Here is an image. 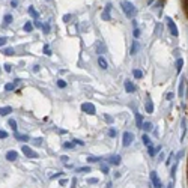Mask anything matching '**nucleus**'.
<instances>
[{"label":"nucleus","mask_w":188,"mask_h":188,"mask_svg":"<svg viewBox=\"0 0 188 188\" xmlns=\"http://www.w3.org/2000/svg\"><path fill=\"white\" fill-rule=\"evenodd\" d=\"M98 179L97 178H87V184H97Z\"/></svg>","instance_id":"ea45409f"},{"label":"nucleus","mask_w":188,"mask_h":188,"mask_svg":"<svg viewBox=\"0 0 188 188\" xmlns=\"http://www.w3.org/2000/svg\"><path fill=\"white\" fill-rule=\"evenodd\" d=\"M42 30H44V33H50V23H44L42 24Z\"/></svg>","instance_id":"2f4dec72"},{"label":"nucleus","mask_w":188,"mask_h":188,"mask_svg":"<svg viewBox=\"0 0 188 188\" xmlns=\"http://www.w3.org/2000/svg\"><path fill=\"white\" fill-rule=\"evenodd\" d=\"M121 161H122L121 155H113V157H110V158H109V163H110V164H113V166H119V164H121Z\"/></svg>","instance_id":"1a4fd4ad"},{"label":"nucleus","mask_w":188,"mask_h":188,"mask_svg":"<svg viewBox=\"0 0 188 188\" xmlns=\"http://www.w3.org/2000/svg\"><path fill=\"white\" fill-rule=\"evenodd\" d=\"M104 119H106V122H107V124H113V118H112V116L104 115Z\"/></svg>","instance_id":"e433bc0d"},{"label":"nucleus","mask_w":188,"mask_h":188,"mask_svg":"<svg viewBox=\"0 0 188 188\" xmlns=\"http://www.w3.org/2000/svg\"><path fill=\"white\" fill-rule=\"evenodd\" d=\"M44 53H45L47 56H51V50H50L48 45H44Z\"/></svg>","instance_id":"c9c22d12"},{"label":"nucleus","mask_w":188,"mask_h":188,"mask_svg":"<svg viewBox=\"0 0 188 188\" xmlns=\"http://www.w3.org/2000/svg\"><path fill=\"white\" fill-rule=\"evenodd\" d=\"M101 172H103L104 175H107V173H109V166H104V164H103V166H101Z\"/></svg>","instance_id":"4c0bfd02"},{"label":"nucleus","mask_w":188,"mask_h":188,"mask_svg":"<svg viewBox=\"0 0 188 188\" xmlns=\"http://www.w3.org/2000/svg\"><path fill=\"white\" fill-rule=\"evenodd\" d=\"M21 151H23V154H24L27 158H36V157H38V154H36V152H33V151H32V148H29V146H23V148H21Z\"/></svg>","instance_id":"423d86ee"},{"label":"nucleus","mask_w":188,"mask_h":188,"mask_svg":"<svg viewBox=\"0 0 188 188\" xmlns=\"http://www.w3.org/2000/svg\"><path fill=\"white\" fill-rule=\"evenodd\" d=\"M182 66H184V60H182V59L179 57V59L176 60V72H181Z\"/></svg>","instance_id":"6ab92c4d"},{"label":"nucleus","mask_w":188,"mask_h":188,"mask_svg":"<svg viewBox=\"0 0 188 188\" xmlns=\"http://www.w3.org/2000/svg\"><path fill=\"white\" fill-rule=\"evenodd\" d=\"M29 14H30V15H32V17H33L35 20H36V18L39 17V12H38V11H36V9L33 8V6H30V8H29Z\"/></svg>","instance_id":"dca6fc26"},{"label":"nucleus","mask_w":188,"mask_h":188,"mask_svg":"<svg viewBox=\"0 0 188 188\" xmlns=\"http://www.w3.org/2000/svg\"><path fill=\"white\" fill-rule=\"evenodd\" d=\"M142 140H143V143H145L146 146H149V145H151V139H149V136H148V134H143Z\"/></svg>","instance_id":"cd10ccee"},{"label":"nucleus","mask_w":188,"mask_h":188,"mask_svg":"<svg viewBox=\"0 0 188 188\" xmlns=\"http://www.w3.org/2000/svg\"><path fill=\"white\" fill-rule=\"evenodd\" d=\"M17 157H18V152H15V151H9V152L6 154V160H8V161H15Z\"/></svg>","instance_id":"ddd939ff"},{"label":"nucleus","mask_w":188,"mask_h":188,"mask_svg":"<svg viewBox=\"0 0 188 188\" xmlns=\"http://www.w3.org/2000/svg\"><path fill=\"white\" fill-rule=\"evenodd\" d=\"M184 89H185V78H181V83H179V89H178V95L182 98L184 97Z\"/></svg>","instance_id":"9b49d317"},{"label":"nucleus","mask_w":188,"mask_h":188,"mask_svg":"<svg viewBox=\"0 0 188 188\" xmlns=\"http://www.w3.org/2000/svg\"><path fill=\"white\" fill-rule=\"evenodd\" d=\"M60 176H63V173H62V172H57V173H54L53 176H50V179H56V178H60Z\"/></svg>","instance_id":"58836bf2"},{"label":"nucleus","mask_w":188,"mask_h":188,"mask_svg":"<svg viewBox=\"0 0 188 188\" xmlns=\"http://www.w3.org/2000/svg\"><path fill=\"white\" fill-rule=\"evenodd\" d=\"M8 137V133L3 131V130H0V139H6Z\"/></svg>","instance_id":"a19ab883"},{"label":"nucleus","mask_w":188,"mask_h":188,"mask_svg":"<svg viewBox=\"0 0 188 188\" xmlns=\"http://www.w3.org/2000/svg\"><path fill=\"white\" fill-rule=\"evenodd\" d=\"M98 65H100V66H101L103 69H107V66H109V65H107V62H106V59H104L103 56H101V57L98 59Z\"/></svg>","instance_id":"f3484780"},{"label":"nucleus","mask_w":188,"mask_h":188,"mask_svg":"<svg viewBox=\"0 0 188 188\" xmlns=\"http://www.w3.org/2000/svg\"><path fill=\"white\" fill-rule=\"evenodd\" d=\"M145 109H146V112H148V113H152V112H154V104H152V101H146Z\"/></svg>","instance_id":"a211bd4d"},{"label":"nucleus","mask_w":188,"mask_h":188,"mask_svg":"<svg viewBox=\"0 0 188 188\" xmlns=\"http://www.w3.org/2000/svg\"><path fill=\"white\" fill-rule=\"evenodd\" d=\"M151 181H152L154 188H161V187H163V184H161V181H160V178H158V175H157L155 170L151 172Z\"/></svg>","instance_id":"39448f33"},{"label":"nucleus","mask_w":188,"mask_h":188,"mask_svg":"<svg viewBox=\"0 0 188 188\" xmlns=\"http://www.w3.org/2000/svg\"><path fill=\"white\" fill-rule=\"evenodd\" d=\"M12 113V107H0V116H8Z\"/></svg>","instance_id":"f8f14e48"},{"label":"nucleus","mask_w":188,"mask_h":188,"mask_svg":"<svg viewBox=\"0 0 188 188\" xmlns=\"http://www.w3.org/2000/svg\"><path fill=\"white\" fill-rule=\"evenodd\" d=\"M98 161H101L100 157H87V163H98Z\"/></svg>","instance_id":"c85d7f7f"},{"label":"nucleus","mask_w":188,"mask_h":188,"mask_svg":"<svg viewBox=\"0 0 188 188\" xmlns=\"http://www.w3.org/2000/svg\"><path fill=\"white\" fill-rule=\"evenodd\" d=\"M66 184H68V179H60V181H59V185H60V187H65Z\"/></svg>","instance_id":"c03bdc74"},{"label":"nucleus","mask_w":188,"mask_h":188,"mask_svg":"<svg viewBox=\"0 0 188 188\" xmlns=\"http://www.w3.org/2000/svg\"><path fill=\"white\" fill-rule=\"evenodd\" d=\"M41 140H42V139H35V140H33V145H35V146H41V143H42Z\"/></svg>","instance_id":"37998d69"},{"label":"nucleus","mask_w":188,"mask_h":188,"mask_svg":"<svg viewBox=\"0 0 188 188\" xmlns=\"http://www.w3.org/2000/svg\"><path fill=\"white\" fill-rule=\"evenodd\" d=\"M166 98H167V100H173V98H175V93H172V92L167 93V97H166Z\"/></svg>","instance_id":"49530a36"},{"label":"nucleus","mask_w":188,"mask_h":188,"mask_svg":"<svg viewBox=\"0 0 188 188\" xmlns=\"http://www.w3.org/2000/svg\"><path fill=\"white\" fill-rule=\"evenodd\" d=\"M74 146H75V143H71V142H69V143H68V142L63 143V148H66V149H71V148H74Z\"/></svg>","instance_id":"f704fd0d"},{"label":"nucleus","mask_w":188,"mask_h":188,"mask_svg":"<svg viewBox=\"0 0 188 188\" xmlns=\"http://www.w3.org/2000/svg\"><path fill=\"white\" fill-rule=\"evenodd\" d=\"M142 128H143L145 131H152V128H154V127H152V124H151V122H145Z\"/></svg>","instance_id":"5701e85b"},{"label":"nucleus","mask_w":188,"mask_h":188,"mask_svg":"<svg viewBox=\"0 0 188 188\" xmlns=\"http://www.w3.org/2000/svg\"><path fill=\"white\" fill-rule=\"evenodd\" d=\"M74 143H75V145H84V142H81V140H77V139L74 140Z\"/></svg>","instance_id":"6e6d98bb"},{"label":"nucleus","mask_w":188,"mask_h":188,"mask_svg":"<svg viewBox=\"0 0 188 188\" xmlns=\"http://www.w3.org/2000/svg\"><path fill=\"white\" fill-rule=\"evenodd\" d=\"M109 136H110V137H115V136H116V130H110V131H109Z\"/></svg>","instance_id":"8fccbe9b"},{"label":"nucleus","mask_w":188,"mask_h":188,"mask_svg":"<svg viewBox=\"0 0 188 188\" xmlns=\"http://www.w3.org/2000/svg\"><path fill=\"white\" fill-rule=\"evenodd\" d=\"M136 124H137L139 128H142L143 124H145V122H143V116H142L140 113H136Z\"/></svg>","instance_id":"2eb2a0df"},{"label":"nucleus","mask_w":188,"mask_h":188,"mask_svg":"<svg viewBox=\"0 0 188 188\" xmlns=\"http://www.w3.org/2000/svg\"><path fill=\"white\" fill-rule=\"evenodd\" d=\"M6 42H8V38H5V36L0 38V47H2L3 44H6Z\"/></svg>","instance_id":"79ce46f5"},{"label":"nucleus","mask_w":188,"mask_h":188,"mask_svg":"<svg viewBox=\"0 0 188 188\" xmlns=\"http://www.w3.org/2000/svg\"><path fill=\"white\" fill-rule=\"evenodd\" d=\"M5 23H6V24H11V23H12V15H11V14L5 15Z\"/></svg>","instance_id":"473e14b6"},{"label":"nucleus","mask_w":188,"mask_h":188,"mask_svg":"<svg viewBox=\"0 0 188 188\" xmlns=\"http://www.w3.org/2000/svg\"><path fill=\"white\" fill-rule=\"evenodd\" d=\"M133 142H134V134L133 133H124V136H122V145L125 146V148H128V146H131L133 145Z\"/></svg>","instance_id":"f03ea898"},{"label":"nucleus","mask_w":188,"mask_h":188,"mask_svg":"<svg viewBox=\"0 0 188 188\" xmlns=\"http://www.w3.org/2000/svg\"><path fill=\"white\" fill-rule=\"evenodd\" d=\"M77 172H78V173H89V172H90V167H78Z\"/></svg>","instance_id":"c756f323"},{"label":"nucleus","mask_w":188,"mask_h":188,"mask_svg":"<svg viewBox=\"0 0 188 188\" xmlns=\"http://www.w3.org/2000/svg\"><path fill=\"white\" fill-rule=\"evenodd\" d=\"M140 36V30L139 29H134V38H139Z\"/></svg>","instance_id":"09e8293b"},{"label":"nucleus","mask_w":188,"mask_h":188,"mask_svg":"<svg viewBox=\"0 0 188 188\" xmlns=\"http://www.w3.org/2000/svg\"><path fill=\"white\" fill-rule=\"evenodd\" d=\"M47 2H50V0H47Z\"/></svg>","instance_id":"bf43d9fd"},{"label":"nucleus","mask_w":188,"mask_h":188,"mask_svg":"<svg viewBox=\"0 0 188 188\" xmlns=\"http://www.w3.org/2000/svg\"><path fill=\"white\" fill-rule=\"evenodd\" d=\"M32 29H33V26H32V23H30V21H27V23L24 24V32H30Z\"/></svg>","instance_id":"7c9ffc66"},{"label":"nucleus","mask_w":188,"mask_h":188,"mask_svg":"<svg viewBox=\"0 0 188 188\" xmlns=\"http://www.w3.org/2000/svg\"><path fill=\"white\" fill-rule=\"evenodd\" d=\"M8 124H9V127H11V128L17 133V122H15L14 119H9V121H8Z\"/></svg>","instance_id":"a878e982"},{"label":"nucleus","mask_w":188,"mask_h":188,"mask_svg":"<svg viewBox=\"0 0 188 188\" xmlns=\"http://www.w3.org/2000/svg\"><path fill=\"white\" fill-rule=\"evenodd\" d=\"M125 90H127L128 93L136 92V86H134V83H133V81H130V80H127V81H125Z\"/></svg>","instance_id":"6e6552de"},{"label":"nucleus","mask_w":188,"mask_h":188,"mask_svg":"<svg viewBox=\"0 0 188 188\" xmlns=\"http://www.w3.org/2000/svg\"><path fill=\"white\" fill-rule=\"evenodd\" d=\"M172 158H173V152L170 154V157H169V160H167V163H166V166H169V164H170V161H172Z\"/></svg>","instance_id":"5fc2aeb1"},{"label":"nucleus","mask_w":188,"mask_h":188,"mask_svg":"<svg viewBox=\"0 0 188 188\" xmlns=\"http://www.w3.org/2000/svg\"><path fill=\"white\" fill-rule=\"evenodd\" d=\"M133 75H134L136 78H142V77H143V72H142L140 69H134V71H133Z\"/></svg>","instance_id":"393cba45"},{"label":"nucleus","mask_w":188,"mask_h":188,"mask_svg":"<svg viewBox=\"0 0 188 188\" xmlns=\"http://www.w3.org/2000/svg\"><path fill=\"white\" fill-rule=\"evenodd\" d=\"M110 11H112V3H109V5L106 6V9H104V12H103V20H106V21L112 20V15H110Z\"/></svg>","instance_id":"0eeeda50"},{"label":"nucleus","mask_w":188,"mask_h":188,"mask_svg":"<svg viewBox=\"0 0 188 188\" xmlns=\"http://www.w3.org/2000/svg\"><path fill=\"white\" fill-rule=\"evenodd\" d=\"M60 161H62V163H68V157H66V155H62V157H60Z\"/></svg>","instance_id":"3c124183"},{"label":"nucleus","mask_w":188,"mask_h":188,"mask_svg":"<svg viewBox=\"0 0 188 188\" xmlns=\"http://www.w3.org/2000/svg\"><path fill=\"white\" fill-rule=\"evenodd\" d=\"M185 133H187V121L184 119V121H182V136H181V139L185 137Z\"/></svg>","instance_id":"bb28decb"},{"label":"nucleus","mask_w":188,"mask_h":188,"mask_svg":"<svg viewBox=\"0 0 188 188\" xmlns=\"http://www.w3.org/2000/svg\"><path fill=\"white\" fill-rule=\"evenodd\" d=\"M139 47H140V44H139L137 41H134V42H133V48H131V54H136V53L139 51Z\"/></svg>","instance_id":"aec40b11"},{"label":"nucleus","mask_w":188,"mask_h":188,"mask_svg":"<svg viewBox=\"0 0 188 188\" xmlns=\"http://www.w3.org/2000/svg\"><path fill=\"white\" fill-rule=\"evenodd\" d=\"M166 23H167V27H169V30H170V33L173 35V36H178V27H176V24H175V21L170 18V17H166Z\"/></svg>","instance_id":"7ed1b4c3"},{"label":"nucleus","mask_w":188,"mask_h":188,"mask_svg":"<svg viewBox=\"0 0 188 188\" xmlns=\"http://www.w3.org/2000/svg\"><path fill=\"white\" fill-rule=\"evenodd\" d=\"M69 20H71V15H69V14H68V15H63V21H65V23H68Z\"/></svg>","instance_id":"de8ad7c7"},{"label":"nucleus","mask_w":188,"mask_h":188,"mask_svg":"<svg viewBox=\"0 0 188 188\" xmlns=\"http://www.w3.org/2000/svg\"><path fill=\"white\" fill-rule=\"evenodd\" d=\"M15 137H17L18 140H21V142H27V140H30V139H29V136H24V134H18V133H15Z\"/></svg>","instance_id":"412c9836"},{"label":"nucleus","mask_w":188,"mask_h":188,"mask_svg":"<svg viewBox=\"0 0 188 188\" xmlns=\"http://www.w3.org/2000/svg\"><path fill=\"white\" fill-rule=\"evenodd\" d=\"M15 51H14V48H11V47H8V48H5L3 50V54H6V56H12Z\"/></svg>","instance_id":"b1692460"},{"label":"nucleus","mask_w":188,"mask_h":188,"mask_svg":"<svg viewBox=\"0 0 188 188\" xmlns=\"http://www.w3.org/2000/svg\"><path fill=\"white\" fill-rule=\"evenodd\" d=\"M39 69H41L39 65H35V66H33V71H35V72H39Z\"/></svg>","instance_id":"864d4df0"},{"label":"nucleus","mask_w":188,"mask_h":188,"mask_svg":"<svg viewBox=\"0 0 188 188\" xmlns=\"http://www.w3.org/2000/svg\"><path fill=\"white\" fill-rule=\"evenodd\" d=\"M81 110L84 112V113H87V115H95V106L93 104H90V103H84V104H81Z\"/></svg>","instance_id":"20e7f679"},{"label":"nucleus","mask_w":188,"mask_h":188,"mask_svg":"<svg viewBox=\"0 0 188 188\" xmlns=\"http://www.w3.org/2000/svg\"><path fill=\"white\" fill-rule=\"evenodd\" d=\"M167 188H173V181H172V182H170V184L167 185Z\"/></svg>","instance_id":"13d9d810"},{"label":"nucleus","mask_w":188,"mask_h":188,"mask_svg":"<svg viewBox=\"0 0 188 188\" xmlns=\"http://www.w3.org/2000/svg\"><path fill=\"white\" fill-rule=\"evenodd\" d=\"M57 86H59L60 89H63V87H66V81H63V80H57Z\"/></svg>","instance_id":"72a5a7b5"},{"label":"nucleus","mask_w":188,"mask_h":188,"mask_svg":"<svg viewBox=\"0 0 188 188\" xmlns=\"http://www.w3.org/2000/svg\"><path fill=\"white\" fill-rule=\"evenodd\" d=\"M15 86H17L15 81H14V83H6V84H5V90H14Z\"/></svg>","instance_id":"4be33fe9"},{"label":"nucleus","mask_w":188,"mask_h":188,"mask_svg":"<svg viewBox=\"0 0 188 188\" xmlns=\"http://www.w3.org/2000/svg\"><path fill=\"white\" fill-rule=\"evenodd\" d=\"M71 188H77V178L72 179V185H71Z\"/></svg>","instance_id":"603ef678"},{"label":"nucleus","mask_w":188,"mask_h":188,"mask_svg":"<svg viewBox=\"0 0 188 188\" xmlns=\"http://www.w3.org/2000/svg\"><path fill=\"white\" fill-rule=\"evenodd\" d=\"M160 149H161V146H157V148H154V146H151V145H149V149H148V154H149L151 157H155V155H157V152H158Z\"/></svg>","instance_id":"4468645a"},{"label":"nucleus","mask_w":188,"mask_h":188,"mask_svg":"<svg viewBox=\"0 0 188 188\" xmlns=\"http://www.w3.org/2000/svg\"><path fill=\"white\" fill-rule=\"evenodd\" d=\"M121 6H122V9H124V12H125L127 17H134V15H136V8H134L133 3H130V2H122Z\"/></svg>","instance_id":"f257e3e1"},{"label":"nucleus","mask_w":188,"mask_h":188,"mask_svg":"<svg viewBox=\"0 0 188 188\" xmlns=\"http://www.w3.org/2000/svg\"><path fill=\"white\" fill-rule=\"evenodd\" d=\"M35 26H36V27H42V23H41V21H35Z\"/></svg>","instance_id":"4d7b16f0"},{"label":"nucleus","mask_w":188,"mask_h":188,"mask_svg":"<svg viewBox=\"0 0 188 188\" xmlns=\"http://www.w3.org/2000/svg\"><path fill=\"white\" fill-rule=\"evenodd\" d=\"M5 71H6V72H11V71H12V66L6 63V65H5Z\"/></svg>","instance_id":"a18cd8bd"},{"label":"nucleus","mask_w":188,"mask_h":188,"mask_svg":"<svg viewBox=\"0 0 188 188\" xmlns=\"http://www.w3.org/2000/svg\"><path fill=\"white\" fill-rule=\"evenodd\" d=\"M95 50H97L98 54H103V53H106V45L98 41V42H95Z\"/></svg>","instance_id":"9d476101"}]
</instances>
